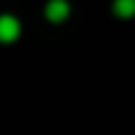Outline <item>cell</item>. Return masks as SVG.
I'll return each instance as SVG.
<instances>
[{"label":"cell","instance_id":"obj_3","mask_svg":"<svg viewBox=\"0 0 135 135\" xmlns=\"http://www.w3.org/2000/svg\"><path fill=\"white\" fill-rule=\"evenodd\" d=\"M115 15H120V18L135 15V0H115Z\"/></svg>","mask_w":135,"mask_h":135},{"label":"cell","instance_id":"obj_1","mask_svg":"<svg viewBox=\"0 0 135 135\" xmlns=\"http://www.w3.org/2000/svg\"><path fill=\"white\" fill-rule=\"evenodd\" d=\"M20 33V23L13 18V15H0V40L3 43H10L15 40Z\"/></svg>","mask_w":135,"mask_h":135},{"label":"cell","instance_id":"obj_2","mask_svg":"<svg viewBox=\"0 0 135 135\" xmlns=\"http://www.w3.org/2000/svg\"><path fill=\"white\" fill-rule=\"evenodd\" d=\"M68 3L65 0H50L48 3V8H45V15H48L53 23H60V20H65L68 18Z\"/></svg>","mask_w":135,"mask_h":135}]
</instances>
